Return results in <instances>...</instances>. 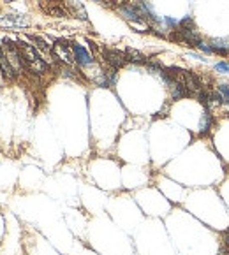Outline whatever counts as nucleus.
<instances>
[{"instance_id": "nucleus-4", "label": "nucleus", "mask_w": 229, "mask_h": 255, "mask_svg": "<svg viewBox=\"0 0 229 255\" xmlns=\"http://www.w3.org/2000/svg\"><path fill=\"white\" fill-rule=\"evenodd\" d=\"M104 60H106V64L113 69L122 67V65H125L129 62L127 55L118 51V49H104Z\"/></svg>"}, {"instance_id": "nucleus-3", "label": "nucleus", "mask_w": 229, "mask_h": 255, "mask_svg": "<svg viewBox=\"0 0 229 255\" xmlns=\"http://www.w3.org/2000/svg\"><path fill=\"white\" fill-rule=\"evenodd\" d=\"M53 56L58 58V60L65 65L76 64L74 48H72V44H69V42H65V41H56L55 44H53Z\"/></svg>"}, {"instance_id": "nucleus-11", "label": "nucleus", "mask_w": 229, "mask_h": 255, "mask_svg": "<svg viewBox=\"0 0 229 255\" xmlns=\"http://www.w3.org/2000/svg\"><path fill=\"white\" fill-rule=\"evenodd\" d=\"M215 71L229 76V62H219V64H215Z\"/></svg>"}, {"instance_id": "nucleus-5", "label": "nucleus", "mask_w": 229, "mask_h": 255, "mask_svg": "<svg viewBox=\"0 0 229 255\" xmlns=\"http://www.w3.org/2000/svg\"><path fill=\"white\" fill-rule=\"evenodd\" d=\"M0 25L7 28H25V26H30V19L23 14H7L0 19Z\"/></svg>"}, {"instance_id": "nucleus-1", "label": "nucleus", "mask_w": 229, "mask_h": 255, "mask_svg": "<svg viewBox=\"0 0 229 255\" xmlns=\"http://www.w3.org/2000/svg\"><path fill=\"white\" fill-rule=\"evenodd\" d=\"M18 48H19V53L23 56V62L28 69H30L34 74H46L48 72V67L49 65L46 64V60L41 56V53L37 51L34 44H28L26 41H18Z\"/></svg>"}, {"instance_id": "nucleus-2", "label": "nucleus", "mask_w": 229, "mask_h": 255, "mask_svg": "<svg viewBox=\"0 0 229 255\" xmlns=\"http://www.w3.org/2000/svg\"><path fill=\"white\" fill-rule=\"evenodd\" d=\"M0 49H2V53L5 55L9 64H11V67L14 69L16 74H23V71H25V62H23V56H21V53H19L18 44L11 42L9 39H4L2 44H0Z\"/></svg>"}, {"instance_id": "nucleus-14", "label": "nucleus", "mask_w": 229, "mask_h": 255, "mask_svg": "<svg viewBox=\"0 0 229 255\" xmlns=\"http://www.w3.org/2000/svg\"><path fill=\"white\" fill-rule=\"evenodd\" d=\"M108 2H111V4H124V0H108Z\"/></svg>"}, {"instance_id": "nucleus-9", "label": "nucleus", "mask_w": 229, "mask_h": 255, "mask_svg": "<svg viewBox=\"0 0 229 255\" xmlns=\"http://www.w3.org/2000/svg\"><path fill=\"white\" fill-rule=\"evenodd\" d=\"M125 55H127V60L129 62H136V64H145V56L141 55L139 51H134V49H127L125 51Z\"/></svg>"}, {"instance_id": "nucleus-7", "label": "nucleus", "mask_w": 229, "mask_h": 255, "mask_svg": "<svg viewBox=\"0 0 229 255\" xmlns=\"http://www.w3.org/2000/svg\"><path fill=\"white\" fill-rule=\"evenodd\" d=\"M0 71H2V74L7 79H12L16 76L14 69L11 67V64L7 62V58H5V55L2 53V49H0Z\"/></svg>"}, {"instance_id": "nucleus-6", "label": "nucleus", "mask_w": 229, "mask_h": 255, "mask_svg": "<svg viewBox=\"0 0 229 255\" xmlns=\"http://www.w3.org/2000/svg\"><path fill=\"white\" fill-rule=\"evenodd\" d=\"M74 48V58H76V64L79 65L81 69H88L94 65V56L87 51V49L83 48L81 44H72Z\"/></svg>"}, {"instance_id": "nucleus-12", "label": "nucleus", "mask_w": 229, "mask_h": 255, "mask_svg": "<svg viewBox=\"0 0 229 255\" xmlns=\"http://www.w3.org/2000/svg\"><path fill=\"white\" fill-rule=\"evenodd\" d=\"M74 9H78V16H76V18L83 19V21H87V12H85L83 5H81V4H76V5H74Z\"/></svg>"}, {"instance_id": "nucleus-8", "label": "nucleus", "mask_w": 229, "mask_h": 255, "mask_svg": "<svg viewBox=\"0 0 229 255\" xmlns=\"http://www.w3.org/2000/svg\"><path fill=\"white\" fill-rule=\"evenodd\" d=\"M217 95L219 99H221V104L224 106V108H229V85H226V83H222V85H217Z\"/></svg>"}, {"instance_id": "nucleus-10", "label": "nucleus", "mask_w": 229, "mask_h": 255, "mask_svg": "<svg viewBox=\"0 0 229 255\" xmlns=\"http://www.w3.org/2000/svg\"><path fill=\"white\" fill-rule=\"evenodd\" d=\"M210 127H212V115L207 111L205 113L203 120H201V134H205V132L210 130Z\"/></svg>"}, {"instance_id": "nucleus-13", "label": "nucleus", "mask_w": 229, "mask_h": 255, "mask_svg": "<svg viewBox=\"0 0 229 255\" xmlns=\"http://www.w3.org/2000/svg\"><path fill=\"white\" fill-rule=\"evenodd\" d=\"M219 255H229V248L228 247H222V250L219 252Z\"/></svg>"}]
</instances>
